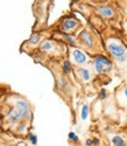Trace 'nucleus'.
Listing matches in <instances>:
<instances>
[{"label":"nucleus","instance_id":"obj_10","mask_svg":"<svg viewBox=\"0 0 127 146\" xmlns=\"http://www.w3.org/2000/svg\"><path fill=\"white\" fill-rule=\"evenodd\" d=\"M112 144L113 145H117V146H124V145H126V141L120 136H114L112 138Z\"/></svg>","mask_w":127,"mask_h":146},{"label":"nucleus","instance_id":"obj_17","mask_svg":"<svg viewBox=\"0 0 127 146\" xmlns=\"http://www.w3.org/2000/svg\"><path fill=\"white\" fill-rule=\"evenodd\" d=\"M29 140H30L33 144H36V141H37L36 136H35V135H33V133H30V135H29Z\"/></svg>","mask_w":127,"mask_h":146},{"label":"nucleus","instance_id":"obj_11","mask_svg":"<svg viewBox=\"0 0 127 146\" xmlns=\"http://www.w3.org/2000/svg\"><path fill=\"white\" fill-rule=\"evenodd\" d=\"M89 116V105L87 104H84L83 108H82V119L85 120Z\"/></svg>","mask_w":127,"mask_h":146},{"label":"nucleus","instance_id":"obj_9","mask_svg":"<svg viewBox=\"0 0 127 146\" xmlns=\"http://www.w3.org/2000/svg\"><path fill=\"white\" fill-rule=\"evenodd\" d=\"M79 75H81L82 80L85 81V82L91 78L90 71H89V69H85V68H81V69H79Z\"/></svg>","mask_w":127,"mask_h":146},{"label":"nucleus","instance_id":"obj_2","mask_svg":"<svg viewBox=\"0 0 127 146\" xmlns=\"http://www.w3.org/2000/svg\"><path fill=\"white\" fill-rule=\"evenodd\" d=\"M112 68V62L105 56H96L95 58V69L98 74H104V72L111 70Z\"/></svg>","mask_w":127,"mask_h":146},{"label":"nucleus","instance_id":"obj_5","mask_svg":"<svg viewBox=\"0 0 127 146\" xmlns=\"http://www.w3.org/2000/svg\"><path fill=\"white\" fill-rule=\"evenodd\" d=\"M98 12H99V14L103 15L104 18H111V17H113V14H114L113 9H112L110 6H100V7L98 8Z\"/></svg>","mask_w":127,"mask_h":146},{"label":"nucleus","instance_id":"obj_16","mask_svg":"<svg viewBox=\"0 0 127 146\" xmlns=\"http://www.w3.org/2000/svg\"><path fill=\"white\" fill-rule=\"evenodd\" d=\"M63 36H64V39H65L67 41H69L70 43L75 44V40H73V38H71V36H70V35H68V34H63Z\"/></svg>","mask_w":127,"mask_h":146},{"label":"nucleus","instance_id":"obj_1","mask_svg":"<svg viewBox=\"0 0 127 146\" xmlns=\"http://www.w3.org/2000/svg\"><path fill=\"white\" fill-rule=\"evenodd\" d=\"M107 49L119 62H124L126 60V48L122 44L117 42H110L107 44Z\"/></svg>","mask_w":127,"mask_h":146},{"label":"nucleus","instance_id":"obj_12","mask_svg":"<svg viewBox=\"0 0 127 146\" xmlns=\"http://www.w3.org/2000/svg\"><path fill=\"white\" fill-rule=\"evenodd\" d=\"M63 71L65 72V74H69L71 71V63L70 61H64V63H63Z\"/></svg>","mask_w":127,"mask_h":146},{"label":"nucleus","instance_id":"obj_19","mask_svg":"<svg viewBox=\"0 0 127 146\" xmlns=\"http://www.w3.org/2000/svg\"><path fill=\"white\" fill-rule=\"evenodd\" d=\"M124 95H125V97L127 98V87L125 88V90H124Z\"/></svg>","mask_w":127,"mask_h":146},{"label":"nucleus","instance_id":"obj_6","mask_svg":"<svg viewBox=\"0 0 127 146\" xmlns=\"http://www.w3.org/2000/svg\"><path fill=\"white\" fill-rule=\"evenodd\" d=\"M77 25H78L77 20H75V19H67L64 22H63V29H64V31H72V29H75L76 27H77Z\"/></svg>","mask_w":127,"mask_h":146},{"label":"nucleus","instance_id":"obj_18","mask_svg":"<svg viewBox=\"0 0 127 146\" xmlns=\"http://www.w3.org/2000/svg\"><path fill=\"white\" fill-rule=\"evenodd\" d=\"M105 96H106V91H105V89H101V91H100V94H99V98H100V100H104V98H105Z\"/></svg>","mask_w":127,"mask_h":146},{"label":"nucleus","instance_id":"obj_14","mask_svg":"<svg viewBox=\"0 0 127 146\" xmlns=\"http://www.w3.org/2000/svg\"><path fill=\"white\" fill-rule=\"evenodd\" d=\"M99 143H100V141H99L97 138H93V139H87L85 144H86V145H95V144H99Z\"/></svg>","mask_w":127,"mask_h":146},{"label":"nucleus","instance_id":"obj_8","mask_svg":"<svg viewBox=\"0 0 127 146\" xmlns=\"http://www.w3.org/2000/svg\"><path fill=\"white\" fill-rule=\"evenodd\" d=\"M8 118L11 120V123L14 124V123H17L18 120H20L22 118V115H21V112L18 110V109H15V110H11V112L8 115Z\"/></svg>","mask_w":127,"mask_h":146},{"label":"nucleus","instance_id":"obj_3","mask_svg":"<svg viewBox=\"0 0 127 146\" xmlns=\"http://www.w3.org/2000/svg\"><path fill=\"white\" fill-rule=\"evenodd\" d=\"M17 109L21 112L22 117L23 118H26L28 119L29 116H30V111H29V105L27 102H24V101H20L17 103Z\"/></svg>","mask_w":127,"mask_h":146},{"label":"nucleus","instance_id":"obj_4","mask_svg":"<svg viewBox=\"0 0 127 146\" xmlns=\"http://www.w3.org/2000/svg\"><path fill=\"white\" fill-rule=\"evenodd\" d=\"M72 56H73V58L76 61V63H78V64H83V63L86 62L85 54L82 50H79V49H75L73 53H72Z\"/></svg>","mask_w":127,"mask_h":146},{"label":"nucleus","instance_id":"obj_15","mask_svg":"<svg viewBox=\"0 0 127 146\" xmlns=\"http://www.w3.org/2000/svg\"><path fill=\"white\" fill-rule=\"evenodd\" d=\"M69 139L72 140V141H78V140H79L78 137H77V135H76V133H73V132H70V133H69Z\"/></svg>","mask_w":127,"mask_h":146},{"label":"nucleus","instance_id":"obj_13","mask_svg":"<svg viewBox=\"0 0 127 146\" xmlns=\"http://www.w3.org/2000/svg\"><path fill=\"white\" fill-rule=\"evenodd\" d=\"M52 48H53L52 42H49V41L44 42V43H43V46H42V49H43V50H50Z\"/></svg>","mask_w":127,"mask_h":146},{"label":"nucleus","instance_id":"obj_7","mask_svg":"<svg viewBox=\"0 0 127 146\" xmlns=\"http://www.w3.org/2000/svg\"><path fill=\"white\" fill-rule=\"evenodd\" d=\"M81 40H82V42L86 46V47H92L93 46V40H92V38H91V35L89 34L87 32H83L82 34H81Z\"/></svg>","mask_w":127,"mask_h":146}]
</instances>
